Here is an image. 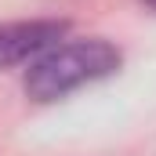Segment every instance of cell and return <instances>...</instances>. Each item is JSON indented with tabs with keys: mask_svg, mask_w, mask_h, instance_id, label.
<instances>
[{
	"mask_svg": "<svg viewBox=\"0 0 156 156\" xmlns=\"http://www.w3.org/2000/svg\"><path fill=\"white\" fill-rule=\"evenodd\" d=\"M120 58H123L120 47H113L102 37L62 40L51 51H44L37 62H29L22 87L33 102H58L87 83L113 76L120 69Z\"/></svg>",
	"mask_w": 156,
	"mask_h": 156,
	"instance_id": "obj_1",
	"label": "cell"
},
{
	"mask_svg": "<svg viewBox=\"0 0 156 156\" xmlns=\"http://www.w3.org/2000/svg\"><path fill=\"white\" fill-rule=\"evenodd\" d=\"M69 33V22L62 18H18L0 26V69L29 66L44 51L62 44Z\"/></svg>",
	"mask_w": 156,
	"mask_h": 156,
	"instance_id": "obj_2",
	"label": "cell"
},
{
	"mask_svg": "<svg viewBox=\"0 0 156 156\" xmlns=\"http://www.w3.org/2000/svg\"><path fill=\"white\" fill-rule=\"evenodd\" d=\"M142 4H145V7H149V11H156V0H142Z\"/></svg>",
	"mask_w": 156,
	"mask_h": 156,
	"instance_id": "obj_3",
	"label": "cell"
}]
</instances>
